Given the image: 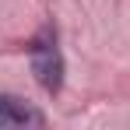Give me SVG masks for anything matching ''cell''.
<instances>
[{
  "label": "cell",
  "instance_id": "cell-1",
  "mask_svg": "<svg viewBox=\"0 0 130 130\" xmlns=\"http://www.w3.org/2000/svg\"><path fill=\"white\" fill-rule=\"evenodd\" d=\"M32 74L46 91H60L63 85V56H60V46H56V32L42 28L35 39H32Z\"/></svg>",
  "mask_w": 130,
  "mask_h": 130
},
{
  "label": "cell",
  "instance_id": "cell-2",
  "mask_svg": "<svg viewBox=\"0 0 130 130\" xmlns=\"http://www.w3.org/2000/svg\"><path fill=\"white\" fill-rule=\"evenodd\" d=\"M42 116L35 109L14 99V95H0V127H39Z\"/></svg>",
  "mask_w": 130,
  "mask_h": 130
}]
</instances>
